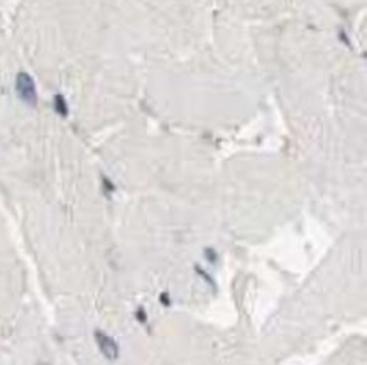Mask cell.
Masks as SVG:
<instances>
[{
	"instance_id": "cell-1",
	"label": "cell",
	"mask_w": 367,
	"mask_h": 365,
	"mask_svg": "<svg viewBox=\"0 0 367 365\" xmlns=\"http://www.w3.org/2000/svg\"><path fill=\"white\" fill-rule=\"evenodd\" d=\"M15 88H17L20 100L26 102V104L31 106L36 105V102H38V93H36V85L31 76L26 75V73H19L17 81H15Z\"/></svg>"
},
{
	"instance_id": "cell-2",
	"label": "cell",
	"mask_w": 367,
	"mask_h": 365,
	"mask_svg": "<svg viewBox=\"0 0 367 365\" xmlns=\"http://www.w3.org/2000/svg\"><path fill=\"white\" fill-rule=\"evenodd\" d=\"M95 338H97V343H98V347H100L102 354H104L107 359H110V360L117 359L119 347L114 338H110V336L104 333V331H95Z\"/></svg>"
},
{
	"instance_id": "cell-3",
	"label": "cell",
	"mask_w": 367,
	"mask_h": 365,
	"mask_svg": "<svg viewBox=\"0 0 367 365\" xmlns=\"http://www.w3.org/2000/svg\"><path fill=\"white\" fill-rule=\"evenodd\" d=\"M55 102H56V108H58V112H60L61 115H66V113H68V110H66V104H64L63 97H61V95H58Z\"/></svg>"
}]
</instances>
